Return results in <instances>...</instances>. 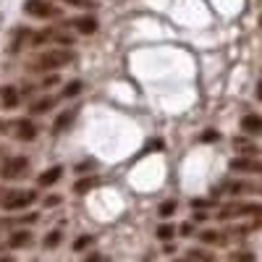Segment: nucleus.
Segmentation results:
<instances>
[{
    "mask_svg": "<svg viewBox=\"0 0 262 262\" xmlns=\"http://www.w3.org/2000/svg\"><path fill=\"white\" fill-rule=\"evenodd\" d=\"M74 63V53L71 50H63V48H53V50H45L39 53L29 66L34 71H58V69H66V66Z\"/></svg>",
    "mask_w": 262,
    "mask_h": 262,
    "instance_id": "nucleus-1",
    "label": "nucleus"
},
{
    "mask_svg": "<svg viewBox=\"0 0 262 262\" xmlns=\"http://www.w3.org/2000/svg\"><path fill=\"white\" fill-rule=\"evenodd\" d=\"M0 134H8L18 142H32L37 137V126L29 118H16V121H0Z\"/></svg>",
    "mask_w": 262,
    "mask_h": 262,
    "instance_id": "nucleus-2",
    "label": "nucleus"
},
{
    "mask_svg": "<svg viewBox=\"0 0 262 262\" xmlns=\"http://www.w3.org/2000/svg\"><path fill=\"white\" fill-rule=\"evenodd\" d=\"M29 170V160L21 158V155H13V158H6L0 163V179L3 181H16V179H24Z\"/></svg>",
    "mask_w": 262,
    "mask_h": 262,
    "instance_id": "nucleus-3",
    "label": "nucleus"
},
{
    "mask_svg": "<svg viewBox=\"0 0 262 262\" xmlns=\"http://www.w3.org/2000/svg\"><path fill=\"white\" fill-rule=\"evenodd\" d=\"M37 200V191H29V189H18V191H8L3 200H0V205H3L6 210H24L29 207L32 202Z\"/></svg>",
    "mask_w": 262,
    "mask_h": 262,
    "instance_id": "nucleus-4",
    "label": "nucleus"
},
{
    "mask_svg": "<svg viewBox=\"0 0 262 262\" xmlns=\"http://www.w3.org/2000/svg\"><path fill=\"white\" fill-rule=\"evenodd\" d=\"M24 13L32 18H58L60 8L53 3H45V0H27L24 3Z\"/></svg>",
    "mask_w": 262,
    "mask_h": 262,
    "instance_id": "nucleus-5",
    "label": "nucleus"
},
{
    "mask_svg": "<svg viewBox=\"0 0 262 262\" xmlns=\"http://www.w3.org/2000/svg\"><path fill=\"white\" fill-rule=\"evenodd\" d=\"M39 42H58V45H74V34L63 32V29H45L39 34H32V45H39Z\"/></svg>",
    "mask_w": 262,
    "mask_h": 262,
    "instance_id": "nucleus-6",
    "label": "nucleus"
},
{
    "mask_svg": "<svg viewBox=\"0 0 262 262\" xmlns=\"http://www.w3.org/2000/svg\"><path fill=\"white\" fill-rule=\"evenodd\" d=\"M262 207L259 205H231V207H223L217 212V221H228V217H242V215H259Z\"/></svg>",
    "mask_w": 262,
    "mask_h": 262,
    "instance_id": "nucleus-7",
    "label": "nucleus"
},
{
    "mask_svg": "<svg viewBox=\"0 0 262 262\" xmlns=\"http://www.w3.org/2000/svg\"><path fill=\"white\" fill-rule=\"evenodd\" d=\"M18 102H21V92L16 90V86H11V84L0 86V111H11V107H16Z\"/></svg>",
    "mask_w": 262,
    "mask_h": 262,
    "instance_id": "nucleus-8",
    "label": "nucleus"
},
{
    "mask_svg": "<svg viewBox=\"0 0 262 262\" xmlns=\"http://www.w3.org/2000/svg\"><path fill=\"white\" fill-rule=\"evenodd\" d=\"M231 170H236V173H262V163L252 160V158H233Z\"/></svg>",
    "mask_w": 262,
    "mask_h": 262,
    "instance_id": "nucleus-9",
    "label": "nucleus"
},
{
    "mask_svg": "<svg viewBox=\"0 0 262 262\" xmlns=\"http://www.w3.org/2000/svg\"><path fill=\"white\" fill-rule=\"evenodd\" d=\"M60 176H63V168H60V165H53V168H48L45 173H39L37 181H39V186H53Z\"/></svg>",
    "mask_w": 262,
    "mask_h": 262,
    "instance_id": "nucleus-10",
    "label": "nucleus"
},
{
    "mask_svg": "<svg viewBox=\"0 0 262 262\" xmlns=\"http://www.w3.org/2000/svg\"><path fill=\"white\" fill-rule=\"evenodd\" d=\"M242 128L247 131V134H259V131H262V118L254 116V113H247L242 118Z\"/></svg>",
    "mask_w": 262,
    "mask_h": 262,
    "instance_id": "nucleus-11",
    "label": "nucleus"
},
{
    "mask_svg": "<svg viewBox=\"0 0 262 262\" xmlns=\"http://www.w3.org/2000/svg\"><path fill=\"white\" fill-rule=\"evenodd\" d=\"M74 29L81 32V34H92V32H97V18H92V16L76 18V21H74Z\"/></svg>",
    "mask_w": 262,
    "mask_h": 262,
    "instance_id": "nucleus-12",
    "label": "nucleus"
},
{
    "mask_svg": "<svg viewBox=\"0 0 262 262\" xmlns=\"http://www.w3.org/2000/svg\"><path fill=\"white\" fill-rule=\"evenodd\" d=\"M223 189H226V194H247V191H257V186H254V184H247V181H228V184H223Z\"/></svg>",
    "mask_w": 262,
    "mask_h": 262,
    "instance_id": "nucleus-13",
    "label": "nucleus"
},
{
    "mask_svg": "<svg viewBox=\"0 0 262 262\" xmlns=\"http://www.w3.org/2000/svg\"><path fill=\"white\" fill-rule=\"evenodd\" d=\"M32 242V233L29 231H18V233H13L11 238H8V247L11 249H21V247H27Z\"/></svg>",
    "mask_w": 262,
    "mask_h": 262,
    "instance_id": "nucleus-14",
    "label": "nucleus"
},
{
    "mask_svg": "<svg viewBox=\"0 0 262 262\" xmlns=\"http://www.w3.org/2000/svg\"><path fill=\"white\" fill-rule=\"evenodd\" d=\"M200 242H205V244H215V247H223V244H226V236H223V233H217V231H202V233H200Z\"/></svg>",
    "mask_w": 262,
    "mask_h": 262,
    "instance_id": "nucleus-15",
    "label": "nucleus"
},
{
    "mask_svg": "<svg viewBox=\"0 0 262 262\" xmlns=\"http://www.w3.org/2000/svg\"><path fill=\"white\" fill-rule=\"evenodd\" d=\"M74 118H76L74 107H71V111H66V113H60L58 121H55V131H66V128H69V123H74Z\"/></svg>",
    "mask_w": 262,
    "mask_h": 262,
    "instance_id": "nucleus-16",
    "label": "nucleus"
},
{
    "mask_svg": "<svg viewBox=\"0 0 262 262\" xmlns=\"http://www.w3.org/2000/svg\"><path fill=\"white\" fill-rule=\"evenodd\" d=\"M53 105H55V100H53V97H45V100H39V102H34V105L29 107V111H32L34 116H39V113H48V111H50Z\"/></svg>",
    "mask_w": 262,
    "mask_h": 262,
    "instance_id": "nucleus-17",
    "label": "nucleus"
},
{
    "mask_svg": "<svg viewBox=\"0 0 262 262\" xmlns=\"http://www.w3.org/2000/svg\"><path fill=\"white\" fill-rule=\"evenodd\" d=\"M189 262H215V257L205 249H191L189 252Z\"/></svg>",
    "mask_w": 262,
    "mask_h": 262,
    "instance_id": "nucleus-18",
    "label": "nucleus"
},
{
    "mask_svg": "<svg viewBox=\"0 0 262 262\" xmlns=\"http://www.w3.org/2000/svg\"><path fill=\"white\" fill-rule=\"evenodd\" d=\"M95 186H97V179H95V176H90V179H81V181L74 186V191H76V194H86V191L95 189Z\"/></svg>",
    "mask_w": 262,
    "mask_h": 262,
    "instance_id": "nucleus-19",
    "label": "nucleus"
},
{
    "mask_svg": "<svg viewBox=\"0 0 262 262\" xmlns=\"http://www.w3.org/2000/svg\"><path fill=\"white\" fill-rule=\"evenodd\" d=\"M233 147H236L238 152H257V147H254L247 137H236V139H233Z\"/></svg>",
    "mask_w": 262,
    "mask_h": 262,
    "instance_id": "nucleus-20",
    "label": "nucleus"
},
{
    "mask_svg": "<svg viewBox=\"0 0 262 262\" xmlns=\"http://www.w3.org/2000/svg\"><path fill=\"white\" fill-rule=\"evenodd\" d=\"M42 244H45V249H55V247L60 244V231H50V233L45 236V242H42Z\"/></svg>",
    "mask_w": 262,
    "mask_h": 262,
    "instance_id": "nucleus-21",
    "label": "nucleus"
},
{
    "mask_svg": "<svg viewBox=\"0 0 262 262\" xmlns=\"http://www.w3.org/2000/svg\"><path fill=\"white\" fill-rule=\"evenodd\" d=\"M92 242H95L92 236H79L76 242H74V252H81V249H86V247H90Z\"/></svg>",
    "mask_w": 262,
    "mask_h": 262,
    "instance_id": "nucleus-22",
    "label": "nucleus"
},
{
    "mask_svg": "<svg viewBox=\"0 0 262 262\" xmlns=\"http://www.w3.org/2000/svg\"><path fill=\"white\" fill-rule=\"evenodd\" d=\"M81 86H84L81 81H71L69 86H66V92H63V97H74V95H79V92H81Z\"/></svg>",
    "mask_w": 262,
    "mask_h": 262,
    "instance_id": "nucleus-23",
    "label": "nucleus"
},
{
    "mask_svg": "<svg viewBox=\"0 0 262 262\" xmlns=\"http://www.w3.org/2000/svg\"><path fill=\"white\" fill-rule=\"evenodd\" d=\"M173 233H176V228H173V226H160V228H158V238H163V242L173 238Z\"/></svg>",
    "mask_w": 262,
    "mask_h": 262,
    "instance_id": "nucleus-24",
    "label": "nucleus"
},
{
    "mask_svg": "<svg viewBox=\"0 0 262 262\" xmlns=\"http://www.w3.org/2000/svg\"><path fill=\"white\" fill-rule=\"evenodd\" d=\"M176 207H179V205L173 202V200H170V202H163V205H160V215L168 217V215H173V210H176Z\"/></svg>",
    "mask_w": 262,
    "mask_h": 262,
    "instance_id": "nucleus-25",
    "label": "nucleus"
},
{
    "mask_svg": "<svg viewBox=\"0 0 262 262\" xmlns=\"http://www.w3.org/2000/svg\"><path fill=\"white\" fill-rule=\"evenodd\" d=\"M66 3H69V6H76V8H92V6H95L92 0H66Z\"/></svg>",
    "mask_w": 262,
    "mask_h": 262,
    "instance_id": "nucleus-26",
    "label": "nucleus"
},
{
    "mask_svg": "<svg viewBox=\"0 0 262 262\" xmlns=\"http://www.w3.org/2000/svg\"><path fill=\"white\" fill-rule=\"evenodd\" d=\"M231 262H254V254L252 252H244V254H236Z\"/></svg>",
    "mask_w": 262,
    "mask_h": 262,
    "instance_id": "nucleus-27",
    "label": "nucleus"
},
{
    "mask_svg": "<svg viewBox=\"0 0 262 262\" xmlns=\"http://www.w3.org/2000/svg\"><path fill=\"white\" fill-rule=\"evenodd\" d=\"M45 205H48V207H55V205H60V196H58V194H50L48 200H45Z\"/></svg>",
    "mask_w": 262,
    "mask_h": 262,
    "instance_id": "nucleus-28",
    "label": "nucleus"
},
{
    "mask_svg": "<svg viewBox=\"0 0 262 262\" xmlns=\"http://www.w3.org/2000/svg\"><path fill=\"white\" fill-rule=\"evenodd\" d=\"M212 139H217V131H205L202 134V142H212Z\"/></svg>",
    "mask_w": 262,
    "mask_h": 262,
    "instance_id": "nucleus-29",
    "label": "nucleus"
},
{
    "mask_svg": "<svg viewBox=\"0 0 262 262\" xmlns=\"http://www.w3.org/2000/svg\"><path fill=\"white\" fill-rule=\"evenodd\" d=\"M58 81H60V79H58V76L53 74V76H48V79H45V84H42V86H55Z\"/></svg>",
    "mask_w": 262,
    "mask_h": 262,
    "instance_id": "nucleus-30",
    "label": "nucleus"
},
{
    "mask_svg": "<svg viewBox=\"0 0 262 262\" xmlns=\"http://www.w3.org/2000/svg\"><path fill=\"white\" fill-rule=\"evenodd\" d=\"M191 207H207V200H191Z\"/></svg>",
    "mask_w": 262,
    "mask_h": 262,
    "instance_id": "nucleus-31",
    "label": "nucleus"
},
{
    "mask_svg": "<svg viewBox=\"0 0 262 262\" xmlns=\"http://www.w3.org/2000/svg\"><path fill=\"white\" fill-rule=\"evenodd\" d=\"M181 233L189 236V233H191V223H184V226H181Z\"/></svg>",
    "mask_w": 262,
    "mask_h": 262,
    "instance_id": "nucleus-32",
    "label": "nucleus"
},
{
    "mask_svg": "<svg viewBox=\"0 0 262 262\" xmlns=\"http://www.w3.org/2000/svg\"><path fill=\"white\" fill-rule=\"evenodd\" d=\"M84 262H100V257H97V254H90V257H86Z\"/></svg>",
    "mask_w": 262,
    "mask_h": 262,
    "instance_id": "nucleus-33",
    "label": "nucleus"
},
{
    "mask_svg": "<svg viewBox=\"0 0 262 262\" xmlns=\"http://www.w3.org/2000/svg\"><path fill=\"white\" fill-rule=\"evenodd\" d=\"M0 262H13V259H11V257H3V259H0Z\"/></svg>",
    "mask_w": 262,
    "mask_h": 262,
    "instance_id": "nucleus-34",
    "label": "nucleus"
},
{
    "mask_svg": "<svg viewBox=\"0 0 262 262\" xmlns=\"http://www.w3.org/2000/svg\"><path fill=\"white\" fill-rule=\"evenodd\" d=\"M176 262H186V259H176Z\"/></svg>",
    "mask_w": 262,
    "mask_h": 262,
    "instance_id": "nucleus-35",
    "label": "nucleus"
}]
</instances>
